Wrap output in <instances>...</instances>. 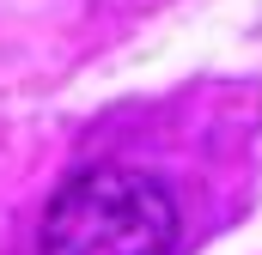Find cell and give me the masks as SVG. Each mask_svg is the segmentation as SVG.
I'll use <instances>...</instances> for the list:
<instances>
[{
	"label": "cell",
	"instance_id": "cell-1",
	"mask_svg": "<svg viewBox=\"0 0 262 255\" xmlns=\"http://www.w3.org/2000/svg\"><path fill=\"white\" fill-rule=\"evenodd\" d=\"M177 237H183V219L159 176H146L134 164H92L55 189L37 249L43 255H177Z\"/></svg>",
	"mask_w": 262,
	"mask_h": 255
},
{
	"label": "cell",
	"instance_id": "cell-2",
	"mask_svg": "<svg viewBox=\"0 0 262 255\" xmlns=\"http://www.w3.org/2000/svg\"><path fill=\"white\" fill-rule=\"evenodd\" d=\"M128 6H152V0H128Z\"/></svg>",
	"mask_w": 262,
	"mask_h": 255
}]
</instances>
